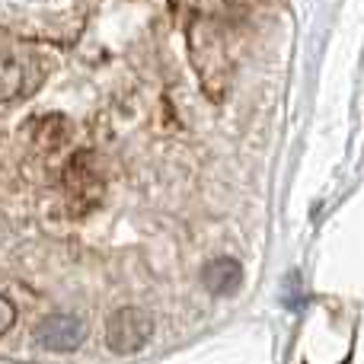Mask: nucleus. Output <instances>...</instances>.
Wrapping results in <instances>:
<instances>
[{
	"mask_svg": "<svg viewBox=\"0 0 364 364\" xmlns=\"http://www.w3.org/2000/svg\"><path fill=\"white\" fill-rule=\"evenodd\" d=\"M188 48H192V61L198 68L201 83L208 87L211 96H218V90H224V80H227V55L211 19H195L192 23Z\"/></svg>",
	"mask_w": 364,
	"mask_h": 364,
	"instance_id": "1",
	"label": "nucleus"
},
{
	"mask_svg": "<svg viewBox=\"0 0 364 364\" xmlns=\"http://www.w3.org/2000/svg\"><path fill=\"white\" fill-rule=\"evenodd\" d=\"M36 339H38V346L48 348V352H74V348H80L83 339H87V323L74 314L48 316V320L38 326Z\"/></svg>",
	"mask_w": 364,
	"mask_h": 364,
	"instance_id": "3",
	"label": "nucleus"
},
{
	"mask_svg": "<svg viewBox=\"0 0 364 364\" xmlns=\"http://www.w3.org/2000/svg\"><path fill=\"white\" fill-rule=\"evenodd\" d=\"M151 333H154V323L144 310L122 307L119 314L112 316V323H109L106 342L115 355H134V352H141V346H147Z\"/></svg>",
	"mask_w": 364,
	"mask_h": 364,
	"instance_id": "2",
	"label": "nucleus"
},
{
	"mask_svg": "<svg viewBox=\"0 0 364 364\" xmlns=\"http://www.w3.org/2000/svg\"><path fill=\"white\" fill-rule=\"evenodd\" d=\"M240 282H243V269L233 259H218V262H211L205 269V288L218 297L233 294L240 288Z\"/></svg>",
	"mask_w": 364,
	"mask_h": 364,
	"instance_id": "4",
	"label": "nucleus"
},
{
	"mask_svg": "<svg viewBox=\"0 0 364 364\" xmlns=\"http://www.w3.org/2000/svg\"><path fill=\"white\" fill-rule=\"evenodd\" d=\"M19 90H23V68H19L16 58L0 51V102L13 100Z\"/></svg>",
	"mask_w": 364,
	"mask_h": 364,
	"instance_id": "5",
	"label": "nucleus"
},
{
	"mask_svg": "<svg viewBox=\"0 0 364 364\" xmlns=\"http://www.w3.org/2000/svg\"><path fill=\"white\" fill-rule=\"evenodd\" d=\"M13 320H16V307H13L6 297H0V336L13 326Z\"/></svg>",
	"mask_w": 364,
	"mask_h": 364,
	"instance_id": "6",
	"label": "nucleus"
}]
</instances>
